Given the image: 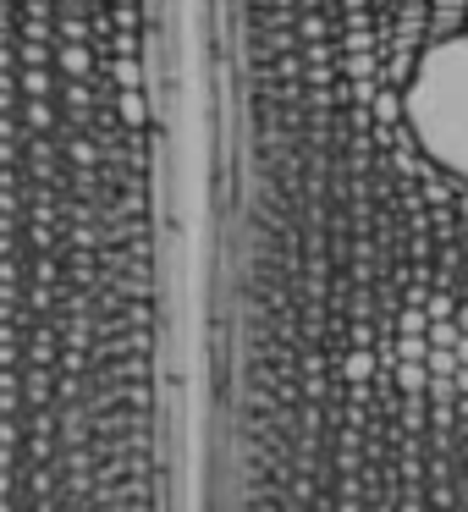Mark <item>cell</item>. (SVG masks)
<instances>
[{
    "label": "cell",
    "mask_w": 468,
    "mask_h": 512,
    "mask_svg": "<svg viewBox=\"0 0 468 512\" xmlns=\"http://www.w3.org/2000/svg\"><path fill=\"white\" fill-rule=\"evenodd\" d=\"M402 127L441 177L468 182V34L419 50L402 83Z\"/></svg>",
    "instance_id": "cell-1"
}]
</instances>
